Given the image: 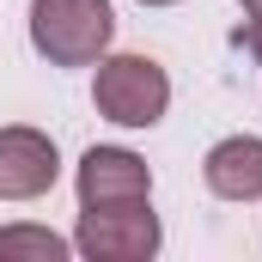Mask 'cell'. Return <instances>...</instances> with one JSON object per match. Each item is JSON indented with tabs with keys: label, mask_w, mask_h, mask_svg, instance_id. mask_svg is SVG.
<instances>
[{
	"label": "cell",
	"mask_w": 262,
	"mask_h": 262,
	"mask_svg": "<svg viewBox=\"0 0 262 262\" xmlns=\"http://www.w3.org/2000/svg\"><path fill=\"white\" fill-rule=\"evenodd\" d=\"M201 177L220 201H262V140L256 134H226L207 146Z\"/></svg>",
	"instance_id": "6"
},
{
	"label": "cell",
	"mask_w": 262,
	"mask_h": 262,
	"mask_svg": "<svg viewBox=\"0 0 262 262\" xmlns=\"http://www.w3.org/2000/svg\"><path fill=\"white\" fill-rule=\"evenodd\" d=\"M73 238L49 232V226H6L0 232V262H67Z\"/></svg>",
	"instance_id": "7"
},
{
	"label": "cell",
	"mask_w": 262,
	"mask_h": 262,
	"mask_svg": "<svg viewBox=\"0 0 262 262\" xmlns=\"http://www.w3.org/2000/svg\"><path fill=\"white\" fill-rule=\"evenodd\" d=\"M244 12H250L244 18V43H250V55L262 61V0H244Z\"/></svg>",
	"instance_id": "8"
},
{
	"label": "cell",
	"mask_w": 262,
	"mask_h": 262,
	"mask_svg": "<svg viewBox=\"0 0 262 262\" xmlns=\"http://www.w3.org/2000/svg\"><path fill=\"white\" fill-rule=\"evenodd\" d=\"M140 6H177V0H140Z\"/></svg>",
	"instance_id": "9"
},
{
	"label": "cell",
	"mask_w": 262,
	"mask_h": 262,
	"mask_svg": "<svg viewBox=\"0 0 262 262\" xmlns=\"http://www.w3.org/2000/svg\"><path fill=\"white\" fill-rule=\"evenodd\" d=\"M159 244H165V232H159L152 201L146 207H110V213H79V232H73V250L85 262H146Z\"/></svg>",
	"instance_id": "4"
},
{
	"label": "cell",
	"mask_w": 262,
	"mask_h": 262,
	"mask_svg": "<svg viewBox=\"0 0 262 262\" xmlns=\"http://www.w3.org/2000/svg\"><path fill=\"white\" fill-rule=\"evenodd\" d=\"M110 0H31V43L49 67H92L110 55Z\"/></svg>",
	"instance_id": "1"
},
{
	"label": "cell",
	"mask_w": 262,
	"mask_h": 262,
	"mask_svg": "<svg viewBox=\"0 0 262 262\" xmlns=\"http://www.w3.org/2000/svg\"><path fill=\"white\" fill-rule=\"evenodd\" d=\"M61 177V152L43 128H0V201H37L55 189Z\"/></svg>",
	"instance_id": "5"
},
{
	"label": "cell",
	"mask_w": 262,
	"mask_h": 262,
	"mask_svg": "<svg viewBox=\"0 0 262 262\" xmlns=\"http://www.w3.org/2000/svg\"><path fill=\"white\" fill-rule=\"evenodd\" d=\"M92 104L116 128H152L171 110V79L152 55H104L92 79Z\"/></svg>",
	"instance_id": "2"
},
{
	"label": "cell",
	"mask_w": 262,
	"mask_h": 262,
	"mask_svg": "<svg viewBox=\"0 0 262 262\" xmlns=\"http://www.w3.org/2000/svg\"><path fill=\"white\" fill-rule=\"evenodd\" d=\"M79 213H110V207H146L152 201V171L128 146H92L79 159Z\"/></svg>",
	"instance_id": "3"
}]
</instances>
